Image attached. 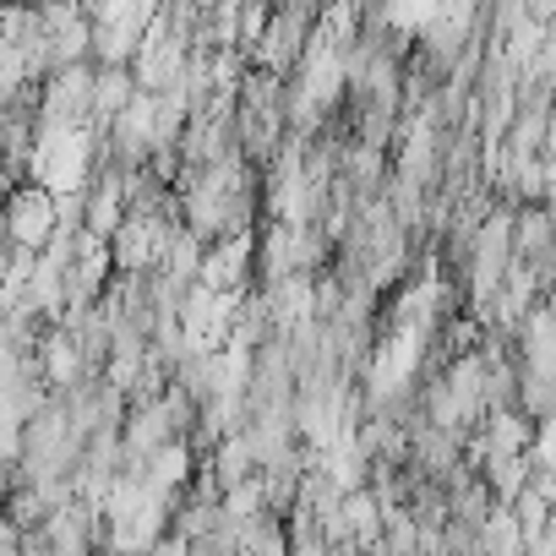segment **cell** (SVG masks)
Masks as SVG:
<instances>
[{
  "label": "cell",
  "mask_w": 556,
  "mask_h": 556,
  "mask_svg": "<svg viewBox=\"0 0 556 556\" xmlns=\"http://www.w3.org/2000/svg\"><path fill=\"white\" fill-rule=\"evenodd\" d=\"M317 23H323L317 0H285V7H273V17H267V28H262V39H256V50H251V66L285 83V77L301 66V55H306Z\"/></svg>",
  "instance_id": "obj_1"
},
{
  "label": "cell",
  "mask_w": 556,
  "mask_h": 556,
  "mask_svg": "<svg viewBox=\"0 0 556 556\" xmlns=\"http://www.w3.org/2000/svg\"><path fill=\"white\" fill-rule=\"evenodd\" d=\"M0 224H7V240L17 251H45V240L55 235V197L45 186H12V191H0Z\"/></svg>",
  "instance_id": "obj_2"
},
{
  "label": "cell",
  "mask_w": 556,
  "mask_h": 556,
  "mask_svg": "<svg viewBox=\"0 0 556 556\" xmlns=\"http://www.w3.org/2000/svg\"><path fill=\"white\" fill-rule=\"evenodd\" d=\"M137 99V83H131V66H93V115L88 126H110L126 115V104Z\"/></svg>",
  "instance_id": "obj_3"
},
{
  "label": "cell",
  "mask_w": 556,
  "mask_h": 556,
  "mask_svg": "<svg viewBox=\"0 0 556 556\" xmlns=\"http://www.w3.org/2000/svg\"><path fill=\"white\" fill-rule=\"evenodd\" d=\"M202 464H207V475H213V485H218V491H235V485L256 480V464H251V447H245V437H240V431H235V437H218V442H213V453H207Z\"/></svg>",
  "instance_id": "obj_4"
},
{
  "label": "cell",
  "mask_w": 556,
  "mask_h": 556,
  "mask_svg": "<svg viewBox=\"0 0 556 556\" xmlns=\"http://www.w3.org/2000/svg\"><path fill=\"white\" fill-rule=\"evenodd\" d=\"M513 409H518L529 426H551V409H556L551 377H540V371H523V366H518V399H513Z\"/></svg>",
  "instance_id": "obj_5"
},
{
  "label": "cell",
  "mask_w": 556,
  "mask_h": 556,
  "mask_svg": "<svg viewBox=\"0 0 556 556\" xmlns=\"http://www.w3.org/2000/svg\"><path fill=\"white\" fill-rule=\"evenodd\" d=\"M480 556H523V540L507 507H491V518L480 523Z\"/></svg>",
  "instance_id": "obj_6"
},
{
  "label": "cell",
  "mask_w": 556,
  "mask_h": 556,
  "mask_svg": "<svg viewBox=\"0 0 556 556\" xmlns=\"http://www.w3.org/2000/svg\"><path fill=\"white\" fill-rule=\"evenodd\" d=\"M415 545H420V529H415V518H409L404 507L382 513V529H377V551H382V556H415Z\"/></svg>",
  "instance_id": "obj_7"
},
{
  "label": "cell",
  "mask_w": 556,
  "mask_h": 556,
  "mask_svg": "<svg viewBox=\"0 0 556 556\" xmlns=\"http://www.w3.org/2000/svg\"><path fill=\"white\" fill-rule=\"evenodd\" d=\"M507 513H513V523H518V534H523V529H540V523H551V513H556V507H551V502H540L534 491H518V496L507 502Z\"/></svg>",
  "instance_id": "obj_8"
},
{
  "label": "cell",
  "mask_w": 556,
  "mask_h": 556,
  "mask_svg": "<svg viewBox=\"0 0 556 556\" xmlns=\"http://www.w3.org/2000/svg\"><path fill=\"white\" fill-rule=\"evenodd\" d=\"M551 518H556V513H551ZM518 540H523V556H556V529H551V523H540V529H523Z\"/></svg>",
  "instance_id": "obj_9"
},
{
  "label": "cell",
  "mask_w": 556,
  "mask_h": 556,
  "mask_svg": "<svg viewBox=\"0 0 556 556\" xmlns=\"http://www.w3.org/2000/svg\"><path fill=\"white\" fill-rule=\"evenodd\" d=\"M148 556H186V540H175V534H159V540L148 545Z\"/></svg>",
  "instance_id": "obj_10"
},
{
  "label": "cell",
  "mask_w": 556,
  "mask_h": 556,
  "mask_svg": "<svg viewBox=\"0 0 556 556\" xmlns=\"http://www.w3.org/2000/svg\"><path fill=\"white\" fill-rule=\"evenodd\" d=\"M0 556H17V529L0 523Z\"/></svg>",
  "instance_id": "obj_11"
}]
</instances>
